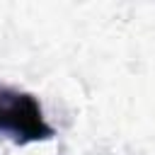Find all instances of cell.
Here are the masks:
<instances>
[{
    "label": "cell",
    "instance_id": "6da1fadb",
    "mask_svg": "<svg viewBox=\"0 0 155 155\" xmlns=\"http://www.w3.org/2000/svg\"><path fill=\"white\" fill-rule=\"evenodd\" d=\"M0 133L12 138L17 145L51 140L53 126L46 121L41 102L24 90L0 85Z\"/></svg>",
    "mask_w": 155,
    "mask_h": 155
}]
</instances>
